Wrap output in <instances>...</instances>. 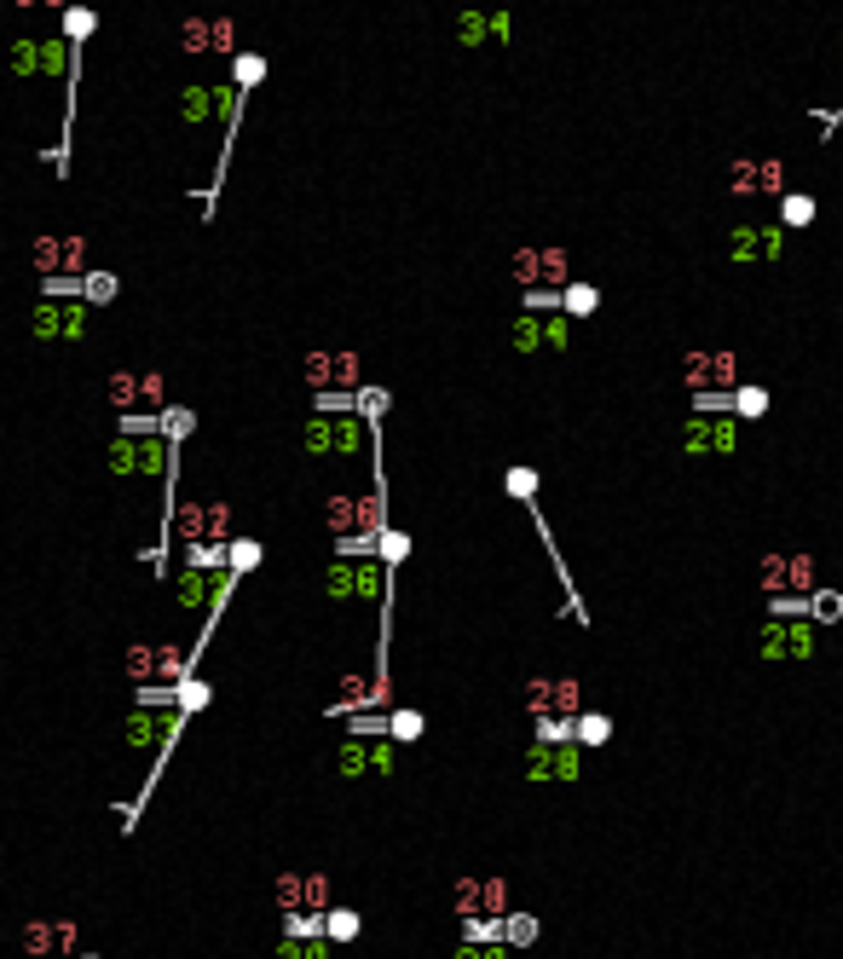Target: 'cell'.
<instances>
[{
	"instance_id": "b9f144b4",
	"label": "cell",
	"mask_w": 843,
	"mask_h": 959,
	"mask_svg": "<svg viewBox=\"0 0 843 959\" xmlns=\"http://www.w3.org/2000/svg\"><path fill=\"white\" fill-rule=\"evenodd\" d=\"M485 35H492V12H463V18H456V41H463V46H480Z\"/></svg>"
},
{
	"instance_id": "3957f363",
	"label": "cell",
	"mask_w": 843,
	"mask_h": 959,
	"mask_svg": "<svg viewBox=\"0 0 843 959\" xmlns=\"http://www.w3.org/2000/svg\"><path fill=\"white\" fill-rule=\"evenodd\" d=\"M301 376H306V388H313V399L318 393H347V399H359V388H365V359L352 347H313L301 359Z\"/></svg>"
},
{
	"instance_id": "9c48e42d",
	"label": "cell",
	"mask_w": 843,
	"mask_h": 959,
	"mask_svg": "<svg viewBox=\"0 0 843 959\" xmlns=\"http://www.w3.org/2000/svg\"><path fill=\"white\" fill-rule=\"evenodd\" d=\"M30 336L41 347H70L87 336V301H35L30 313Z\"/></svg>"
},
{
	"instance_id": "7dc6e473",
	"label": "cell",
	"mask_w": 843,
	"mask_h": 959,
	"mask_svg": "<svg viewBox=\"0 0 843 959\" xmlns=\"http://www.w3.org/2000/svg\"><path fill=\"white\" fill-rule=\"evenodd\" d=\"M93 23H98L93 12H82V7H70V12H64V41H70V46H82V41L93 35Z\"/></svg>"
},
{
	"instance_id": "e575fe53",
	"label": "cell",
	"mask_w": 843,
	"mask_h": 959,
	"mask_svg": "<svg viewBox=\"0 0 843 959\" xmlns=\"http://www.w3.org/2000/svg\"><path fill=\"white\" fill-rule=\"evenodd\" d=\"M191 428H197V417H191L186 405H168V411L157 417V434H162V440H173V445H180V440L191 434Z\"/></svg>"
},
{
	"instance_id": "d6a6232c",
	"label": "cell",
	"mask_w": 843,
	"mask_h": 959,
	"mask_svg": "<svg viewBox=\"0 0 843 959\" xmlns=\"http://www.w3.org/2000/svg\"><path fill=\"white\" fill-rule=\"evenodd\" d=\"M503 492L515 497V503H531V497H538V468H526V463H515V468L503 474Z\"/></svg>"
},
{
	"instance_id": "4dcf8cb0",
	"label": "cell",
	"mask_w": 843,
	"mask_h": 959,
	"mask_svg": "<svg viewBox=\"0 0 843 959\" xmlns=\"http://www.w3.org/2000/svg\"><path fill=\"white\" fill-rule=\"evenodd\" d=\"M254 567H261V544H254V538H232V544H225V572H254Z\"/></svg>"
},
{
	"instance_id": "e0dca14e",
	"label": "cell",
	"mask_w": 843,
	"mask_h": 959,
	"mask_svg": "<svg viewBox=\"0 0 843 959\" xmlns=\"http://www.w3.org/2000/svg\"><path fill=\"white\" fill-rule=\"evenodd\" d=\"M318 515H324V533L336 544H347L352 533H359V492H329Z\"/></svg>"
},
{
	"instance_id": "836d02e7",
	"label": "cell",
	"mask_w": 843,
	"mask_h": 959,
	"mask_svg": "<svg viewBox=\"0 0 843 959\" xmlns=\"http://www.w3.org/2000/svg\"><path fill=\"white\" fill-rule=\"evenodd\" d=\"M261 75H266V59H261V53H238V59H232V87H238V93L261 87Z\"/></svg>"
},
{
	"instance_id": "ee69618b",
	"label": "cell",
	"mask_w": 843,
	"mask_h": 959,
	"mask_svg": "<svg viewBox=\"0 0 843 959\" xmlns=\"http://www.w3.org/2000/svg\"><path fill=\"white\" fill-rule=\"evenodd\" d=\"M202 705H209V683H197V676H191V683H180V688H173V712H202Z\"/></svg>"
},
{
	"instance_id": "60d3db41",
	"label": "cell",
	"mask_w": 843,
	"mask_h": 959,
	"mask_svg": "<svg viewBox=\"0 0 843 959\" xmlns=\"http://www.w3.org/2000/svg\"><path fill=\"white\" fill-rule=\"evenodd\" d=\"M116 289H122V284H116L110 272H87V277H82V295H87V307H105V301H116Z\"/></svg>"
},
{
	"instance_id": "9f6ffc18",
	"label": "cell",
	"mask_w": 843,
	"mask_h": 959,
	"mask_svg": "<svg viewBox=\"0 0 843 959\" xmlns=\"http://www.w3.org/2000/svg\"><path fill=\"white\" fill-rule=\"evenodd\" d=\"M82 959H105V953H82Z\"/></svg>"
},
{
	"instance_id": "7402d4cb",
	"label": "cell",
	"mask_w": 843,
	"mask_h": 959,
	"mask_svg": "<svg viewBox=\"0 0 843 959\" xmlns=\"http://www.w3.org/2000/svg\"><path fill=\"white\" fill-rule=\"evenodd\" d=\"M214 116V82H186L180 87V122L186 128H202Z\"/></svg>"
},
{
	"instance_id": "816d5d0a",
	"label": "cell",
	"mask_w": 843,
	"mask_h": 959,
	"mask_svg": "<svg viewBox=\"0 0 843 959\" xmlns=\"http://www.w3.org/2000/svg\"><path fill=\"white\" fill-rule=\"evenodd\" d=\"M393 763H399V746H393V740L370 746V769H376V774H393Z\"/></svg>"
},
{
	"instance_id": "7c38bea8",
	"label": "cell",
	"mask_w": 843,
	"mask_h": 959,
	"mask_svg": "<svg viewBox=\"0 0 843 959\" xmlns=\"http://www.w3.org/2000/svg\"><path fill=\"white\" fill-rule=\"evenodd\" d=\"M35 272H41V284L87 277V238H35Z\"/></svg>"
},
{
	"instance_id": "484cf974",
	"label": "cell",
	"mask_w": 843,
	"mask_h": 959,
	"mask_svg": "<svg viewBox=\"0 0 843 959\" xmlns=\"http://www.w3.org/2000/svg\"><path fill=\"white\" fill-rule=\"evenodd\" d=\"M359 930H365V919L359 914H352V907H329V914H324V942H359Z\"/></svg>"
},
{
	"instance_id": "c3c4849f",
	"label": "cell",
	"mask_w": 843,
	"mask_h": 959,
	"mask_svg": "<svg viewBox=\"0 0 843 959\" xmlns=\"http://www.w3.org/2000/svg\"><path fill=\"white\" fill-rule=\"evenodd\" d=\"M544 341H549L555 352L572 347V318H567V313H549V318H544Z\"/></svg>"
},
{
	"instance_id": "9a60e30c",
	"label": "cell",
	"mask_w": 843,
	"mask_h": 959,
	"mask_svg": "<svg viewBox=\"0 0 843 959\" xmlns=\"http://www.w3.org/2000/svg\"><path fill=\"white\" fill-rule=\"evenodd\" d=\"M786 255V225H734L728 232V261H780Z\"/></svg>"
},
{
	"instance_id": "f35d334b",
	"label": "cell",
	"mask_w": 843,
	"mask_h": 959,
	"mask_svg": "<svg viewBox=\"0 0 843 959\" xmlns=\"http://www.w3.org/2000/svg\"><path fill=\"white\" fill-rule=\"evenodd\" d=\"M607 740H612V717L583 712V717H578V746H607Z\"/></svg>"
},
{
	"instance_id": "277c9868",
	"label": "cell",
	"mask_w": 843,
	"mask_h": 959,
	"mask_svg": "<svg viewBox=\"0 0 843 959\" xmlns=\"http://www.w3.org/2000/svg\"><path fill=\"white\" fill-rule=\"evenodd\" d=\"M272 907L277 914H329L336 907V885H329V873L318 867H289L272 878Z\"/></svg>"
},
{
	"instance_id": "ba28073f",
	"label": "cell",
	"mask_w": 843,
	"mask_h": 959,
	"mask_svg": "<svg viewBox=\"0 0 843 959\" xmlns=\"http://www.w3.org/2000/svg\"><path fill=\"white\" fill-rule=\"evenodd\" d=\"M526 712L538 723H578L583 717V683H578V676H531V683H526Z\"/></svg>"
},
{
	"instance_id": "cb8c5ba5",
	"label": "cell",
	"mask_w": 843,
	"mask_h": 959,
	"mask_svg": "<svg viewBox=\"0 0 843 959\" xmlns=\"http://www.w3.org/2000/svg\"><path fill=\"white\" fill-rule=\"evenodd\" d=\"M105 388H110V405H116L122 417H134V405H139V376L127 370V365H116V370L105 376Z\"/></svg>"
},
{
	"instance_id": "2e32d148",
	"label": "cell",
	"mask_w": 843,
	"mask_h": 959,
	"mask_svg": "<svg viewBox=\"0 0 843 959\" xmlns=\"http://www.w3.org/2000/svg\"><path fill=\"white\" fill-rule=\"evenodd\" d=\"M583 774V746H531L526 751V780L544 787V780H578Z\"/></svg>"
},
{
	"instance_id": "ac0fdd59",
	"label": "cell",
	"mask_w": 843,
	"mask_h": 959,
	"mask_svg": "<svg viewBox=\"0 0 843 959\" xmlns=\"http://www.w3.org/2000/svg\"><path fill=\"white\" fill-rule=\"evenodd\" d=\"M180 53L186 59L220 53V18H180Z\"/></svg>"
},
{
	"instance_id": "d590c367",
	"label": "cell",
	"mask_w": 843,
	"mask_h": 959,
	"mask_svg": "<svg viewBox=\"0 0 843 959\" xmlns=\"http://www.w3.org/2000/svg\"><path fill=\"white\" fill-rule=\"evenodd\" d=\"M843 619V596L837 590H814L809 596V624H837Z\"/></svg>"
},
{
	"instance_id": "5bb4252c",
	"label": "cell",
	"mask_w": 843,
	"mask_h": 959,
	"mask_svg": "<svg viewBox=\"0 0 843 959\" xmlns=\"http://www.w3.org/2000/svg\"><path fill=\"white\" fill-rule=\"evenodd\" d=\"M728 191L734 197H786V162H774V157H739L728 168Z\"/></svg>"
},
{
	"instance_id": "ffe728a7",
	"label": "cell",
	"mask_w": 843,
	"mask_h": 959,
	"mask_svg": "<svg viewBox=\"0 0 843 959\" xmlns=\"http://www.w3.org/2000/svg\"><path fill=\"white\" fill-rule=\"evenodd\" d=\"M508 284L520 295L544 289V249H515V255H508Z\"/></svg>"
},
{
	"instance_id": "bcb514c9",
	"label": "cell",
	"mask_w": 843,
	"mask_h": 959,
	"mask_svg": "<svg viewBox=\"0 0 843 959\" xmlns=\"http://www.w3.org/2000/svg\"><path fill=\"white\" fill-rule=\"evenodd\" d=\"M769 411V388H734V417H762Z\"/></svg>"
},
{
	"instance_id": "8fae6325",
	"label": "cell",
	"mask_w": 843,
	"mask_h": 959,
	"mask_svg": "<svg viewBox=\"0 0 843 959\" xmlns=\"http://www.w3.org/2000/svg\"><path fill=\"white\" fill-rule=\"evenodd\" d=\"M757 584H762V596L769 601H780V596H814V561L809 555H762L757 561Z\"/></svg>"
},
{
	"instance_id": "f1b7e54d",
	"label": "cell",
	"mask_w": 843,
	"mask_h": 959,
	"mask_svg": "<svg viewBox=\"0 0 843 959\" xmlns=\"http://www.w3.org/2000/svg\"><path fill=\"white\" fill-rule=\"evenodd\" d=\"M365 769H370V746L347 735V740H341V751H336V774H341V780H359Z\"/></svg>"
},
{
	"instance_id": "f907efd6",
	"label": "cell",
	"mask_w": 843,
	"mask_h": 959,
	"mask_svg": "<svg viewBox=\"0 0 843 959\" xmlns=\"http://www.w3.org/2000/svg\"><path fill=\"white\" fill-rule=\"evenodd\" d=\"M456 959H508L503 942H456Z\"/></svg>"
},
{
	"instance_id": "83f0119b",
	"label": "cell",
	"mask_w": 843,
	"mask_h": 959,
	"mask_svg": "<svg viewBox=\"0 0 843 959\" xmlns=\"http://www.w3.org/2000/svg\"><path fill=\"white\" fill-rule=\"evenodd\" d=\"M7 64H12V75H18V82H30V75H41V41H30V35H23V41H12V46H7Z\"/></svg>"
},
{
	"instance_id": "f5cc1de1",
	"label": "cell",
	"mask_w": 843,
	"mask_h": 959,
	"mask_svg": "<svg viewBox=\"0 0 843 959\" xmlns=\"http://www.w3.org/2000/svg\"><path fill=\"white\" fill-rule=\"evenodd\" d=\"M272 959H313V942H295V937H277V942H272Z\"/></svg>"
},
{
	"instance_id": "7bdbcfd3",
	"label": "cell",
	"mask_w": 843,
	"mask_h": 959,
	"mask_svg": "<svg viewBox=\"0 0 843 959\" xmlns=\"http://www.w3.org/2000/svg\"><path fill=\"white\" fill-rule=\"evenodd\" d=\"M422 735V712H388V740L404 746V740H417Z\"/></svg>"
},
{
	"instance_id": "d6986e66",
	"label": "cell",
	"mask_w": 843,
	"mask_h": 959,
	"mask_svg": "<svg viewBox=\"0 0 843 959\" xmlns=\"http://www.w3.org/2000/svg\"><path fill=\"white\" fill-rule=\"evenodd\" d=\"M318 590H324V601H336V608L341 601H359V561H329Z\"/></svg>"
},
{
	"instance_id": "d4e9b609",
	"label": "cell",
	"mask_w": 843,
	"mask_h": 959,
	"mask_svg": "<svg viewBox=\"0 0 843 959\" xmlns=\"http://www.w3.org/2000/svg\"><path fill=\"white\" fill-rule=\"evenodd\" d=\"M105 468H110L116 479H134V474H139V440H134V434H116L110 451H105Z\"/></svg>"
},
{
	"instance_id": "4fadbf2b",
	"label": "cell",
	"mask_w": 843,
	"mask_h": 959,
	"mask_svg": "<svg viewBox=\"0 0 843 959\" xmlns=\"http://www.w3.org/2000/svg\"><path fill=\"white\" fill-rule=\"evenodd\" d=\"M734 445H739V417H694L682 428L687 457H728Z\"/></svg>"
},
{
	"instance_id": "30bf717a",
	"label": "cell",
	"mask_w": 843,
	"mask_h": 959,
	"mask_svg": "<svg viewBox=\"0 0 843 959\" xmlns=\"http://www.w3.org/2000/svg\"><path fill=\"white\" fill-rule=\"evenodd\" d=\"M682 382H687V393H734V382H739V359L728 347H694L682 359Z\"/></svg>"
},
{
	"instance_id": "7a4b0ae2",
	"label": "cell",
	"mask_w": 843,
	"mask_h": 959,
	"mask_svg": "<svg viewBox=\"0 0 843 959\" xmlns=\"http://www.w3.org/2000/svg\"><path fill=\"white\" fill-rule=\"evenodd\" d=\"M168 538H180L186 549L197 544H232V503L225 497H191V503H173V520H168Z\"/></svg>"
},
{
	"instance_id": "74e56055",
	"label": "cell",
	"mask_w": 843,
	"mask_h": 959,
	"mask_svg": "<svg viewBox=\"0 0 843 959\" xmlns=\"http://www.w3.org/2000/svg\"><path fill=\"white\" fill-rule=\"evenodd\" d=\"M809 220H814V197L786 191V197H780V225H809Z\"/></svg>"
},
{
	"instance_id": "603a6c76",
	"label": "cell",
	"mask_w": 843,
	"mask_h": 959,
	"mask_svg": "<svg viewBox=\"0 0 843 959\" xmlns=\"http://www.w3.org/2000/svg\"><path fill=\"white\" fill-rule=\"evenodd\" d=\"M508 347H515V352L549 347V341H544V318H538V313H515V318H508Z\"/></svg>"
},
{
	"instance_id": "11a10c76",
	"label": "cell",
	"mask_w": 843,
	"mask_h": 959,
	"mask_svg": "<svg viewBox=\"0 0 843 959\" xmlns=\"http://www.w3.org/2000/svg\"><path fill=\"white\" fill-rule=\"evenodd\" d=\"M492 35L508 41V35H515V18H508V12H492Z\"/></svg>"
},
{
	"instance_id": "5b68a950",
	"label": "cell",
	"mask_w": 843,
	"mask_h": 959,
	"mask_svg": "<svg viewBox=\"0 0 843 959\" xmlns=\"http://www.w3.org/2000/svg\"><path fill=\"white\" fill-rule=\"evenodd\" d=\"M821 653V630L809 619H769L757 630V660L762 665H803Z\"/></svg>"
},
{
	"instance_id": "6da1fadb",
	"label": "cell",
	"mask_w": 843,
	"mask_h": 959,
	"mask_svg": "<svg viewBox=\"0 0 843 959\" xmlns=\"http://www.w3.org/2000/svg\"><path fill=\"white\" fill-rule=\"evenodd\" d=\"M301 445H306V457H318V463H352V457H365V451H376V434L359 411L352 417H313Z\"/></svg>"
},
{
	"instance_id": "8d00e7d4",
	"label": "cell",
	"mask_w": 843,
	"mask_h": 959,
	"mask_svg": "<svg viewBox=\"0 0 843 959\" xmlns=\"http://www.w3.org/2000/svg\"><path fill=\"white\" fill-rule=\"evenodd\" d=\"M526 942H538V919H531V914H508L503 919V948H526Z\"/></svg>"
},
{
	"instance_id": "52a82bcc",
	"label": "cell",
	"mask_w": 843,
	"mask_h": 959,
	"mask_svg": "<svg viewBox=\"0 0 843 959\" xmlns=\"http://www.w3.org/2000/svg\"><path fill=\"white\" fill-rule=\"evenodd\" d=\"M18 948L30 959H82L87 937L75 919H23L18 925Z\"/></svg>"
},
{
	"instance_id": "f6af8a7d",
	"label": "cell",
	"mask_w": 843,
	"mask_h": 959,
	"mask_svg": "<svg viewBox=\"0 0 843 959\" xmlns=\"http://www.w3.org/2000/svg\"><path fill=\"white\" fill-rule=\"evenodd\" d=\"M186 567H197V572H225V549H220V544H197V549H186Z\"/></svg>"
},
{
	"instance_id": "681fc988",
	"label": "cell",
	"mask_w": 843,
	"mask_h": 959,
	"mask_svg": "<svg viewBox=\"0 0 843 959\" xmlns=\"http://www.w3.org/2000/svg\"><path fill=\"white\" fill-rule=\"evenodd\" d=\"M463 942H503V925L497 919H474V925H463Z\"/></svg>"
},
{
	"instance_id": "ab89813d",
	"label": "cell",
	"mask_w": 843,
	"mask_h": 959,
	"mask_svg": "<svg viewBox=\"0 0 843 959\" xmlns=\"http://www.w3.org/2000/svg\"><path fill=\"white\" fill-rule=\"evenodd\" d=\"M284 937H295V942H324V914H289V919H284Z\"/></svg>"
},
{
	"instance_id": "4316f807",
	"label": "cell",
	"mask_w": 843,
	"mask_h": 959,
	"mask_svg": "<svg viewBox=\"0 0 843 959\" xmlns=\"http://www.w3.org/2000/svg\"><path fill=\"white\" fill-rule=\"evenodd\" d=\"M596 307H601L596 284H567V289H560V313H567V318H590Z\"/></svg>"
},
{
	"instance_id": "1f68e13d",
	"label": "cell",
	"mask_w": 843,
	"mask_h": 959,
	"mask_svg": "<svg viewBox=\"0 0 843 959\" xmlns=\"http://www.w3.org/2000/svg\"><path fill=\"white\" fill-rule=\"evenodd\" d=\"M572 284V255L567 249H544V289H567Z\"/></svg>"
},
{
	"instance_id": "db71d44e",
	"label": "cell",
	"mask_w": 843,
	"mask_h": 959,
	"mask_svg": "<svg viewBox=\"0 0 843 959\" xmlns=\"http://www.w3.org/2000/svg\"><path fill=\"white\" fill-rule=\"evenodd\" d=\"M404 549H411V544H404V533H388V538H381V549H376V561H388V567H393Z\"/></svg>"
},
{
	"instance_id": "8992f818",
	"label": "cell",
	"mask_w": 843,
	"mask_h": 959,
	"mask_svg": "<svg viewBox=\"0 0 843 959\" xmlns=\"http://www.w3.org/2000/svg\"><path fill=\"white\" fill-rule=\"evenodd\" d=\"M451 907H456V919L474 925V919H508V885H503V873H463L456 878V890H451Z\"/></svg>"
},
{
	"instance_id": "44dd1931",
	"label": "cell",
	"mask_w": 843,
	"mask_h": 959,
	"mask_svg": "<svg viewBox=\"0 0 843 959\" xmlns=\"http://www.w3.org/2000/svg\"><path fill=\"white\" fill-rule=\"evenodd\" d=\"M214 578H220V572L180 567V608H186V613H209V601H214Z\"/></svg>"
},
{
	"instance_id": "f546056e",
	"label": "cell",
	"mask_w": 843,
	"mask_h": 959,
	"mask_svg": "<svg viewBox=\"0 0 843 959\" xmlns=\"http://www.w3.org/2000/svg\"><path fill=\"white\" fill-rule=\"evenodd\" d=\"M139 405H150L157 417L173 405V399H168V376H162V370H139Z\"/></svg>"
}]
</instances>
